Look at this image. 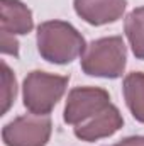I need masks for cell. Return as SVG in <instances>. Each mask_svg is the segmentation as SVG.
<instances>
[{"label": "cell", "mask_w": 144, "mask_h": 146, "mask_svg": "<svg viewBox=\"0 0 144 146\" xmlns=\"http://www.w3.org/2000/svg\"><path fill=\"white\" fill-rule=\"evenodd\" d=\"M75 12L90 26H105L117 22L127 7V0H73Z\"/></svg>", "instance_id": "obj_7"}, {"label": "cell", "mask_w": 144, "mask_h": 146, "mask_svg": "<svg viewBox=\"0 0 144 146\" xmlns=\"http://www.w3.org/2000/svg\"><path fill=\"white\" fill-rule=\"evenodd\" d=\"M110 95L100 87H75L68 92L63 110V121L70 126H78L100 114L110 106Z\"/></svg>", "instance_id": "obj_5"}, {"label": "cell", "mask_w": 144, "mask_h": 146, "mask_svg": "<svg viewBox=\"0 0 144 146\" xmlns=\"http://www.w3.org/2000/svg\"><path fill=\"white\" fill-rule=\"evenodd\" d=\"M124 33L129 39L134 56L137 60H144V5L136 7L126 15Z\"/></svg>", "instance_id": "obj_10"}, {"label": "cell", "mask_w": 144, "mask_h": 146, "mask_svg": "<svg viewBox=\"0 0 144 146\" xmlns=\"http://www.w3.org/2000/svg\"><path fill=\"white\" fill-rule=\"evenodd\" d=\"M34 29L32 10L20 0H0V31L24 36Z\"/></svg>", "instance_id": "obj_8"}, {"label": "cell", "mask_w": 144, "mask_h": 146, "mask_svg": "<svg viewBox=\"0 0 144 146\" xmlns=\"http://www.w3.org/2000/svg\"><path fill=\"white\" fill-rule=\"evenodd\" d=\"M0 51L2 54H10V56H19V41L15 36L0 31Z\"/></svg>", "instance_id": "obj_12"}, {"label": "cell", "mask_w": 144, "mask_h": 146, "mask_svg": "<svg viewBox=\"0 0 144 146\" xmlns=\"http://www.w3.org/2000/svg\"><path fill=\"white\" fill-rule=\"evenodd\" d=\"M37 51L42 60L53 65H68L87 49L81 33L66 21H46L37 26Z\"/></svg>", "instance_id": "obj_1"}, {"label": "cell", "mask_w": 144, "mask_h": 146, "mask_svg": "<svg viewBox=\"0 0 144 146\" xmlns=\"http://www.w3.org/2000/svg\"><path fill=\"white\" fill-rule=\"evenodd\" d=\"M17 95V82H15V75L12 73L10 66L2 61V115L7 114L9 109L12 107L14 100Z\"/></svg>", "instance_id": "obj_11"}, {"label": "cell", "mask_w": 144, "mask_h": 146, "mask_svg": "<svg viewBox=\"0 0 144 146\" xmlns=\"http://www.w3.org/2000/svg\"><path fill=\"white\" fill-rule=\"evenodd\" d=\"M122 92L132 117L144 124V73L132 72L126 75L122 82Z\"/></svg>", "instance_id": "obj_9"}, {"label": "cell", "mask_w": 144, "mask_h": 146, "mask_svg": "<svg viewBox=\"0 0 144 146\" xmlns=\"http://www.w3.org/2000/svg\"><path fill=\"white\" fill-rule=\"evenodd\" d=\"M68 83L70 75H54L41 70L27 73L22 83L24 107L31 114L49 115L66 94Z\"/></svg>", "instance_id": "obj_3"}, {"label": "cell", "mask_w": 144, "mask_h": 146, "mask_svg": "<svg viewBox=\"0 0 144 146\" xmlns=\"http://www.w3.org/2000/svg\"><path fill=\"white\" fill-rule=\"evenodd\" d=\"M122 126H124V117H122L120 110L114 104H110L105 110L93 115L87 122L75 126L73 133L78 139H81L85 143H93V141L114 136Z\"/></svg>", "instance_id": "obj_6"}, {"label": "cell", "mask_w": 144, "mask_h": 146, "mask_svg": "<svg viewBox=\"0 0 144 146\" xmlns=\"http://www.w3.org/2000/svg\"><path fill=\"white\" fill-rule=\"evenodd\" d=\"M51 133L53 121L49 115L24 114L3 126L2 141L5 146H46Z\"/></svg>", "instance_id": "obj_4"}, {"label": "cell", "mask_w": 144, "mask_h": 146, "mask_svg": "<svg viewBox=\"0 0 144 146\" xmlns=\"http://www.w3.org/2000/svg\"><path fill=\"white\" fill-rule=\"evenodd\" d=\"M81 72L88 76L120 78L127 65V48L120 36H107L92 41L80 60Z\"/></svg>", "instance_id": "obj_2"}, {"label": "cell", "mask_w": 144, "mask_h": 146, "mask_svg": "<svg viewBox=\"0 0 144 146\" xmlns=\"http://www.w3.org/2000/svg\"><path fill=\"white\" fill-rule=\"evenodd\" d=\"M112 146H144V136H127Z\"/></svg>", "instance_id": "obj_13"}]
</instances>
